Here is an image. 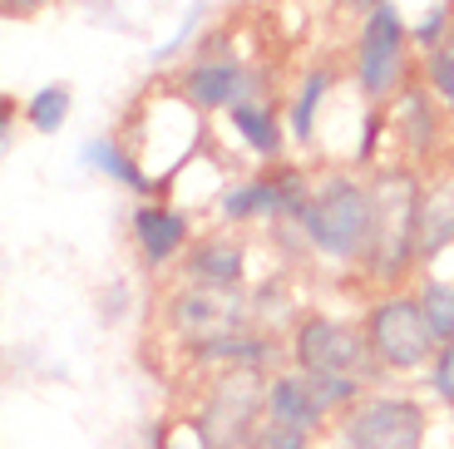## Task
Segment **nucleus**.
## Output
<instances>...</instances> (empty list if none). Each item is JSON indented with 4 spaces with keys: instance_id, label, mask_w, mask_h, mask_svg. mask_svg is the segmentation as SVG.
I'll return each mask as SVG.
<instances>
[{
    "instance_id": "nucleus-11",
    "label": "nucleus",
    "mask_w": 454,
    "mask_h": 449,
    "mask_svg": "<svg viewBox=\"0 0 454 449\" xmlns=\"http://www.w3.org/2000/svg\"><path fill=\"white\" fill-rule=\"evenodd\" d=\"M129 227H134V242H138V252H144V262L153 272H163L173 257H183V252H188V237H193V223H188L183 208L153 202V198L134 202Z\"/></svg>"
},
{
    "instance_id": "nucleus-4",
    "label": "nucleus",
    "mask_w": 454,
    "mask_h": 449,
    "mask_svg": "<svg viewBox=\"0 0 454 449\" xmlns=\"http://www.w3.org/2000/svg\"><path fill=\"white\" fill-rule=\"evenodd\" d=\"M267 415V375L262 371H217L198 400V435L207 449H252Z\"/></svg>"
},
{
    "instance_id": "nucleus-9",
    "label": "nucleus",
    "mask_w": 454,
    "mask_h": 449,
    "mask_svg": "<svg viewBox=\"0 0 454 449\" xmlns=\"http://www.w3.org/2000/svg\"><path fill=\"white\" fill-rule=\"evenodd\" d=\"M168 321L188 346H203V341L232 336V331H247V311H242L232 296L223 292H198V287H183L168 302Z\"/></svg>"
},
{
    "instance_id": "nucleus-1",
    "label": "nucleus",
    "mask_w": 454,
    "mask_h": 449,
    "mask_svg": "<svg viewBox=\"0 0 454 449\" xmlns=\"http://www.w3.org/2000/svg\"><path fill=\"white\" fill-rule=\"evenodd\" d=\"M296 232L307 248L326 262H365L375 232V198L371 183L346 169H331L321 183H311V198L296 217Z\"/></svg>"
},
{
    "instance_id": "nucleus-7",
    "label": "nucleus",
    "mask_w": 454,
    "mask_h": 449,
    "mask_svg": "<svg viewBox=\"0 0 454 449\" xmlns=\"http://www.w3.org/2000/svg\"><path fill=\"white\" fill-rule=\"evenodd\" d=\"M410 84V25L395 0H380L361 15V40H356V90L371 104L395 99Z\"/></svg>"
},
{
    "instance_id": "nucleus-6",
    "label": "nucleus",
    "mask_w": 454,
    "mask_h": 449,
    "mask_svg": "<svg viewBox=\"0 0 454 449\" xmlns=\"http://www.w3.org/2000/svg\"><path fill=\"white\" fill-rule=\"evenodd\" d=\"M296 360L292 371L301 375H356V381H380V366H375L371 346H365V331L356 321H340L326 311H307L292 326V351Z\"/></svg>"
},
{
    "instance_id": "nucleus-17",
    "label": "nucleus",
    "mask_w": 454,
    "mask_h": 449,
    "mask_svg": "<svg viewBox=\"0 0 454 449\" xmlns=\"http://www.w3.org/2000/svg\"><path fill=\"white\" fill-rule=\"evenodd\" d=\"M84 163H90L94 173H104V178L124 183V188H134L138 198L159 193V183L144 173V163L134 158V148H129L124 138H94V144H84Z\"/></svg>"
},
{
    "instance_id": "nucleus-15",
    "label": "nucleus",
    "mask_w": 454,
    "mask_h": 449,
    "mask_svg": "<svg viewBox=\"0 0 454 449\" xmlns=\"http://www.w3.org/2000/svg\"><path fill=\"white\" fill-rule=\"evenodd\" d=\"M336 90V69L331 65H311L307 75L296 79V94L292 104H286V138L301 148L317 144V119H321V104H326V94Z\"/></svg>"
},
{
    "instance_id": "nucleus-2",
    "label": "nucleus",
    "mask_w": 454,
    "mask_h": 449,
    "mask_svg": "<svg viewBox=\"0 0 454 449\" xmlns=\"http://www.w3.org/2000/svg\"><path fill=\"white\" fill-rule=\"evenodd\" d=\"M361 331H365V346H371L380 375L430 371L434 351H440L430 336V326H425L420 302H415V292H405V287H390V292L375 296V302L365 306Z\"/></svg>"
},
{
    "instance_id": "nucleus-5",
    "label": "nucleus",
    "mask_w": 454,
    "mask_h": 449,
    "mask_svg": "<svg viewBox=\"0 0 454 449\" xmlns=\"http://www.w3.org/2000/svg\"><path fill=\"white\" fill-rule=\"evenodd\" d=\"M198 138H203V119L183 94H153L138 109V129H134V158L144 163V173L153 183H168L173 173H183V163L198 154Z\"/></svg>"
},
{
    "instance_id": "nucleus-22",
    "label": "nucleus",
    "mask_w": 454,
    "mask_h": 449,
    "mask_svg": "<svg viewBox=\"0 0 454 449\" xmlns=\"http://www.w3.org/2000/svg\"><path fill=\"white\" fill-rule=\"evenodd\" d=\"M252 449H317V439L301 435V429H282V425H267V420H262Z\"/></svg>"
},
{
    "instance_id": "nucleus-26",
    "label": "nucleus",
    "mask_w": 454,
    "mask_h": 449,
    "mask_svg": "<svg viewBox=\"0 0 454 449\" xmlns=\"http://www.w3.org/2000/svg\"><path fill=\"white\" fill-rule=\"evenodd\" d=\"M450 5H454V0H450Z\"/></svg>"
},
{
    "instance_id": "nucleus-10",
    "label": "nucleus",
    "mask_w": 454,
    "mask_h": 449,
    "mask_svg": "<svg viewBox=\"0 0 454 449\" xmlns=\"http://www.w3.org/2000/svg\"><path fill=\"white\" fill-rule=\"evenodd\" d=\"M183 281L198 287V292L232 296L242 281H247V252H242V242L238 237H227V232L198 237L193 248L183 252Z\"/></svg>"
},
{
    "instance_id": "nucleus-23",
    "label": "nucleus",
    "mask_w": 454,
    "mask_h": 449,
    "mask_svg": "<svg viewBox=\"0 0 454 449\" xmlns=\"http://www.w3.org/2000/svg\"><path fill=\"white\" fill-rule=\"evenodd\" d=\"M20 124V104L11 99V94H0V154L11 148V129Z\"/></svg>"
},
{
    "instance_id": "nucleus-18",
    "label": "nucleus",
    "mask_w": 454,
    "mask_h": 449,
    "mask_svg": "<svg viewBox=\"0 0 454 449\" xmlns=\"http://www.w3.org/2000/svg\"><path fill=\"white\" fill-rule=\"evenodd\" d=\"M415 302L425 311V326H430L434 346H450L454 341V277H420Z\"/></svg>"
},
{
    "instance_id": "nucleus-16",
    "label": "nucleus",
    "mask_w": 454,
    "mask_h": 449,
    "mask_svg": "<svg viewBox=\"0 0 454 449\" xmlns=\"http://www.w3.org/2000/svg\"><path fill=\"white\" fill-rule=\"evenodd\" d=\"M217 213L227 223H257V217H282V193H277V173L262 169L252 178L232 183L217 193Z\"/></svg>"
},
{
    "instance_id": "nucleus-19",
    "label": "nucleus",
    "mask_w": 454,
    "mask_h": 449,
    "mask_svg": "<svg viewBox=\"0 0 454 449\" xmlns=\"http://www.w3.org/2000/svg\"><path fill=\"white\" fill-rule=\"evenodd\" d=\"M20 119L35 134H59V124L69 119V84H40V90L25 99Z\"/></svg>"
},
{
    "instance_id": "nucleus-24",
    "label": "nucleus",
    "mask_w": 454,
    "mask_h": 449,
    "mask_svg": "<svg viewBox=\"0 0 454 449\" xmlns=\"http://www.w3.org/2000/svg\"><path fill=\"white\" fill-rule=\"evenodd\" d=\"M40 5H50V0H0V15H35Z\"/></svg>"
},
{
    "instance_id": "nucleus-21",
    "label": "nucleus",
    "mask_w": 454,
    "mask_h": 449,
    "mask_svg": "<svg viewBox=\"0 0 454 449\" xmlns=\"http://www.w3.org/2000/svg\"><path fill=\"white\" fill-rule=\"evenodd\" d=\"M425 69H430V90L440 94L444 104H454V40H444L440 50L425 55Z\"/></svg>"
},
{
    "instance_id": "nucleus-3",
    "label": "nucleus",
    "mask_w": 454,
    "mask_h": 449,
    "mask_svg": "<svg viewBox=\"0 0 454 449\" xmlns=\"http://www.w3.org/2000/svg\"><path fill=\"white\" fill-rule=\"evenodd\" d=\"M331 429L336 449H430V405L420 395L365 390Z\"/></svg>"
},
{
    "instance_id": "nucleus-25",
    "label": "nucleus",
    "mask_w": 454,
    "mask_h": 449,
    "mask_svg": "<svg viewBox=\"0 0 454 449\" xmlns=\"http://www.w3.org/2000/svg\"><path fill=\"white\" fill-rule=\"evenodd\" d=\"M356 11H375V5H380V0H351Z\"/></svg>"
},
{
    "instance_id": "nucleus-14",
    "label": "nucleus",
    "mask_w": 454,
    "mask_h": 449,
    "mask_svg": "<svg viewBox=\"0 0 454 449\" xmlns=\"http://www.w3.org/2000/svg\"><path fill=\"white\" fill-rule=\"evenodd\" d=\"M227 124H232V134H238L242 144H247L252 154L267 163V169H272V163H282L286 124H282V114H277L267 99H247V104H238V109H227Z\"/></svg>"
},
{
    "instance_id": "nucleus-12",
    "label": "nucleus",
    "mask_w": 454,
    "mask_h": 449,
    "mask_svg": "<svg viewBox=\"0 0 454 449\" xmlns=\"http://www.w3.org/2000/svg\"><path fill=\"white\" fill-rule=\"evenodd\" d=\"M267 425H282V429H301V435L321 439L331 429L326 410L317 405V395H311V381L301 371H277L267 375Z\"/></svg>"
},
{
    "instance_id": "nucleus-20",
    "label": "nucleus",
    "mask_w": 454,
    "mask_h": 449,
    "mask_svg": "<svg viewBox=\"0 0 454 449\" xmlns=\"http://www.w3.org/2000/svg\"><path fill=\"white\" fill-rule=\"evenodd\" d=\"M425 375H430V400L444 405V410H454V341L434 351V360H430Z\"/></svg>"
},
{
    "instance_id": "nucleus-8",
    "label": "nucleus",
    "mask_w": 454,
    "mask_h": 449,
    "mask_svg": "<svg viewBox=\"0 0 454 449\" xmlns=\"http://www.w3.org/2000/svg\"><path fill=\"white\" fill-rule=\"evenodd\" d=\"M257 90V75H252L242 59L227 55H207L198 65H188L178 75V94L193 104L198 114H217V109H238V104L252 99Z\"/></svg>"
},
{
    "instance_id": "nucleus-13",
    "label": "nucleus",
    "mask_w": 454,
    "mask_h": 449,
    "mask_svg": "<svg viewBox=\"0 0 454 449\" xmlns=\"http://www.w3.org/2000/svg\"><path fill=\"white\" fill-rule=\"evenodd\" d=\"M444 248H454V173L425 183L415 198V262L440 257Z\"/></svg>"
}]
</instances>
